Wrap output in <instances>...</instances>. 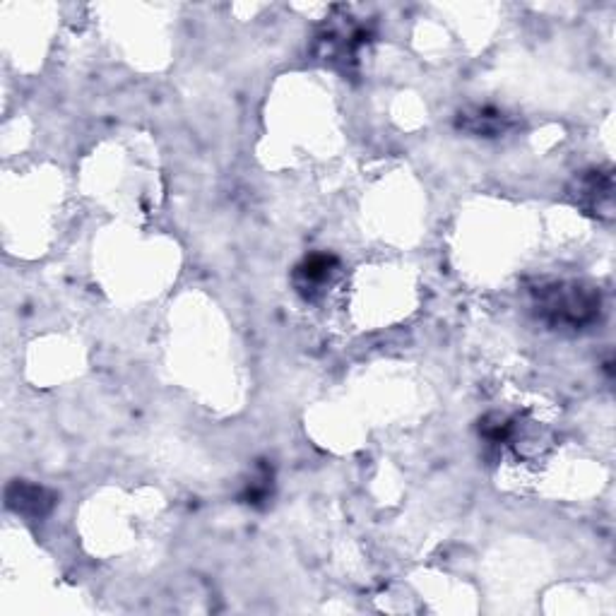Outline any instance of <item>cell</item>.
Masks as SVG:
<instances>
[{"mask_svg": "<svg viewBox=\"0 0 616 616\" xmlns=\"http://www.w3.org/2000/svg\"><path fill=\"white\" fill-rule=\"evenodd\" d=\"M532 311L552 330H583L600 318L602 296L580 282H547L532 289Z\"/></svg>", "mask_w": 616, "mask_h": 616, "instance_id": "1", "label": "cell"}, {"mask_svg": "<svg viewBox=\"0 0 616 616\" xmlns=\"http://www.w3.org/2000/svg\"><path fill=\"white\" fill-rule=\"evenodd\" d=\"M612 191L614 181L609 171H588L578 183V203L588 207L590 212H612Z\"/></svg>", "mask_w": 616, "mask_h": 616, "instance_id": "2", "label": "cell"}, {"mask_svg": "<svg viewBox=\"0 0 616 616\" xmlns=\"http://www.w3.org/2000/svg\"><path fill=\"white\" fill-rule=\"evenodd\" d=\"M337 268V260L333 256H325V253H316V256H308L304 263L296 268V284H299V292L304 296H316V292H323L325 284H330V277Z\"/></svg>", "mask_w": 616, "mask_h": 616, "instance_id": "3", "label": "cell"}, {"mask_svg": "<svg viewBox=\"0 0 616 616\" xmlns=\"http://www.w3.org/2000/svg\"><path fill=\"white\" fill-rule=\"evenodd\" d=\"M8 506L25 515H46L53 508V496L37 484L15 482L8 487Z\"/></svg>", "mask_w": 616, "mask_h": 616, "instance_id": "4", "label": "cell"}, {"mask_svg": "<svg viewBox=\"0 0 616 616\" xmlns=\"http://www.w3.org/2000/svg\"><path fill=\"white\" fill-rule=\"evenodd\" d=\"M506 126H508V116L499 109H489V106L460 114V128H465L467 133L487 135L489 138V135L503 133Z\"/></svg>", "mask_w": 616, "mask_h": 616, "instance_id": "5", "label": "cell"}]
</instances>
